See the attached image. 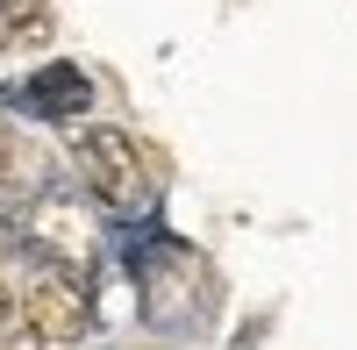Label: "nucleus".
<instances>
[{"mask_svg": "<svg viewBox=\"0 0 357 350\" xmlns=\"http://www.w3.org/2000/svg\"><path fill=\"white\" fill-rule=\"evenodd\" d=\"M22 257L36 265V272H29V286H22V322L36 329L43 343H79L86 329H93V294L79 286V272H72L57 250L29 243Z\"/></svg>", "mask_w": 357, "mask_h": 350, "instance_id": "f257e3e1", "label": "nucleus"}, {"mask_svg": "<svg viewBox=\"0 0 357 350\" xmlns=\"http://www.w3.org/2000/svg\"><path fill=\"white\" fill-rule=\"evenodd\" d=\"M72 165H79V179L93 200H107L114 215H129V208H151V172H143V151H136V136L122 129H107V122H86L72 136Z\"/></svg>", "mask_w": 357, "mask_h": 350, "instance_id": "f03ea898", "label": "nucleus"}, {"mask_svg": "<svg viewBox=\"0 0 357 350\" xmlns=\"http://www.w3.org/2000/svg\"><path fill=\"white\" fill-rule=\"evenodd\" d=\"M193 250H178V243H158L151 257H136V300L143 314H151L158 329H193L200 322V300H193Z\"/></svg>", "mask_w": 357, "mask_h": 350, "instance_id": "7ed1b4c3", "label": "nucleus"}, {"mask_svg": "<svg viewBox=\"0 0 357 350\" xmlns=\"http://www.w3.org/2000/svg\"><path fill=\"white\" fill-rule=\"evenodd\" d=\"M86 100H93V79L79 65H43L22 86V114H43V122H79Z\"/></svg>", "mask_w": 357, "mask_h": 350, "instance_id": "20e7f679", "label": "nucleus"}, {"mask_svg": "<svg viewBox=\"0 0 357 350\" xmlns=\"http://www.w3.org/2000/svg\"><path fill=\"white\" fill-rule=\"evenodd\" d=\"M0 350H43V336L22 322V329H8V336H0Z\"/></svg>", "mask_w": 357, "mask_h": 350, "instance_id": "39448f33", "label": "nucleus"}, {"mask_svg": "<svg viewBox=\"0 0 357 350\" xmlns=\"http://www.w3.org/2000/svg\"><path fill=\"white\" fill-rule=\"evenodd\" d=\"M0 243H15V222H8V208H0Z\"/></svg>", "mask_w": 357, "mask_h": 350, "instance_id": "423d86ee", "label": "nucleus"}]
</instances>
